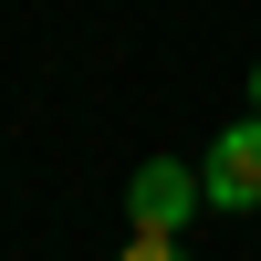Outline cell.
<instances>
[{
    "label": "cell",
    "mask_w": 261,
    "mask_h": 261,
    "mask_svg": "<svg viewBox=\"0 0 261 261\" xmlns=\"http://www.w3.org/2000/svg\"><path fill=\"white\" fill-rule=\"evenodd\" d=\"M209 209H261V115H241L220 146H209Z\"/></svg>",
    "instance_id": "7a4b0ae2"
},
{
    "label": "cell",
    "mask_w": 261,
    "mask_h": 261,
    "mask_svg": "<svg viewBox=\"0 0 261 261\" xmlns=\"http://www.w3.org/2000/svg\"><path fill=\"white\" fill-rule=\"evenodd\" d=\"M115 261H188V251H178V230H125Z\"/></svg>",
    "instance_id": "3957f363"
},
{
    "label": "cell",
    "mask_w": 261,
    "mask_h": 261,
    "mask_svg": "<svg viewBox=\"0 0 261 261\" xmlns=\"http://www.w3.org/2000/svg\"><path fill=\"white\" fill-rule=\"evenodd\" d=\"M199 209H209V178L178 167V157H146L136 188H125V220H136V230H188Z\"/></svg>",
    "instance_id": "6da1fadb"
},
{
    "label": "cell",
    "mask_w": 261,
    "mask_h": 261,
    "mask_svg": "<svg viewBox=\"0 0 261 261\" xmlns=\"http://www.w3.org/2000/svg\"><path fill=\"white\" fill-rule=\"evenodd\" d=\"M251 105H261V73H251Z\"/></svg>",
    "instance_id": "277c9868"
}]
</instances>
